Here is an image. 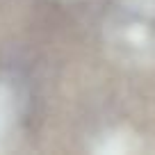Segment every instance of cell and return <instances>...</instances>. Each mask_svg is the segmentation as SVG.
<instances>
[{
    "mask_svg": "<svg viewBox=\"0 0 155 155\" xmlns=\"http://www.w3.org/2000/svg\"><path fill=\"white\" fill-rule=\"evenodd\" d=\"M9 126H12V98H9L7 87L0 84V146L7 139Z\"/></svg>",
    "mask_w": 155,
    "mask_h": 155,
    "instance_id": "cell-1",
    "label": "cell"
}]
</instances>
